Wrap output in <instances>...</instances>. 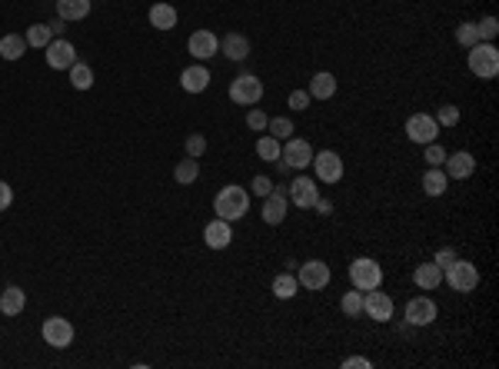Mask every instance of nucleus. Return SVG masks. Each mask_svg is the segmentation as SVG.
Listing matches in <instances>:
<instances>
[{
  "label": "nucleus",
  "instance_id": "nucleus-44",
  "mask_svg": "<svg viewBox=\"0 0 499 369\" xmlns=\"http://www.w3.org/2000/svg\"><path fill=\"white\" fill-rule=\"evenodd\" d=\"M11 203H13V186L0 180V213H4V210L11 207Z\"/></svg>",
  "mask_w": 499,
  "mask_h": 369
},
{
  "label": "nucleus",
  "instance_id": "nucleus-3",
  "mask_svg": "<svg viewBox=\"0 0 499 369\" xmlns=\"http://www.w3.org/2000/svg\"><path fill=\"white\" fill-rule=\"evenodd\" d=\"M466 67H469V74L479 76V80H493V76L499 74V50L493 44H483V40H479L476 47H469Z\"/></svg>",
  "mask_w": 499,
  "mask_h": 369
},
{
  "label": "nucleus",
  "instance_id": "nucleus-45",
  "mask_svg": "<svg viewBox=\"0 0 499 369\" xmlns=\"http://www.w3.org/2000/svg\"><path fill=\"white\" fill-rule=\"evenodd\" d=\"M373 366V359H366V356H347L343 359V369H369Z\"/></svg>",
  "mask_w": 499,
  "mask_h": 369
},
{
  "label": "nucleus",
  "instance_id": "nucleus-29",
  "mask_svg": "<svg viewBox=\"0 0 499 369\" xmlns=\"http://www.w3.org/2000/svg\"><path fill=\"white\" fill-rule=\"evenodd\" d=\"M196 176H200V163L194 160V157H186V160H180L176 163V170H174V180L180 186H190L196 180Z\"/></svg>",
  "mask_w": 499,
  "mask_h": 369
},
{
  "label": "nucleus",
  "instance_id": "nucleus-40",
  "mask_svg": "<svg viewBox=\"0 0 499 369\" xmlns=\"http://www.w3.org/2000/svg\"><path fill=\"white\" fill-rule=\"evenodd\" d=\"M286 107L293 110V113H300V110H306V107H310V93H306V90H293V93L286 97Z\"/></svg>",
  "mask_w": 499,
  "mask_h": 369
},
{
  "label": "nucleus",
  "instance_id": "nucleus-10",
  "mask_svg": "<svg viewBox=\"0 0 499 369\" xmlns=\"http://www.w3.org/2000/svg\"><path fill=\"white\" fill-rule=\"evenodd\" d=\"M439 123H436L433 113H413L410 120H406V137H410L413 143H420V147H426V143H433L436 137H439Z\"/></svg>",
  "mask_w": 499,
  "mask_h": 369
},
{
  "label": "nucleus",
  "instance_id": "nucleus-41",
  "mask_svg": "<svg viewBox=\"0 0 499 369\" xmlns=\"http://www.w3.org/2000/svg\"><path fill=\"white\" fill-rule=\"evenodd\" d=\"M267 123H270V117H267V113H263V110H250L247 113V127L250 130H267Z\"/></svg>",
  "mask_w": 499,
  "mask_h": 369
},
{
  "label": "nucleus",
  "instance_id": "nucleus-43",
  "mask_svg": "<svg viewBox=\"0 0 499 369\" xmlns=\"http://www.w3.org/2000/svg\"><path fill=\"white\" fill-rule=\"evenodd\" d=\"M453 260H456V250H453V246H443V250H436V256H433V263L439 266V270H446V266H449Z\"/></svg>",
  "mask_w": 499,
  "mask_h": 369
},
{
  "label": "nucleus",
  "instance_id": "nucleus-35",
  "mask_svg": "<svg viewBox=\"0 0 499 369\" xmlns=\"http://www.w3.org/2000/svg\"><path fill=\"white\" fill-rule=\"evenodd\" d=\"M340 310L347 316H363V293L359 290H349V293H343V300H340Z\"/></svg>",
  "mask_w": 499,
  "mask_h": 369
},
{
  "label": "nucleus",
  "instance_id": "nucleus-36",
  "mask_svg": "<svg viewBox=\"0 0 499 369\" xmlns=\"http://www.w3.org/2000/svg\"><path fill=\"white\" fill-rule=\"evenodd\" d=\"M476 33H479V40H483V44H493V40H496V33H499V21L493 17V13L483 17V21L476 23Z\"/></svg>",
  "mask_w": 499,
  "mask_h": 369
},
{
  "label": "nucleus",
  "instance_id": "nucleus-33",
  "mask_svg": "<svg viewBox=\"0 0 499 369\" xmlns=\"http://www.w3.org/2000/svg\"><path fill=\"white\" fill-rule=\"evenodd\" d=\"M267 130H270V137H276V140H290L296 133V127H293V120L290 117H270V123H267Z\"/></svg>",
  "mask_w": 499,
  "mask_h": 369
},
{
  "label": "nucleus",
  "instance_id": "nucleus-9",
  "mask_svg": "<svg viewBox=\"0 0 499 369\" xmlns=\"http://www.w3.org/2000/svg\"><path fill=\"white\" fill-rule=\"evenodd\" d=\"M40 336H44L47 346L67 349L70 343H74V323L64 319V316H47L44 326H40Z\"/></svg>",
  "mask_w": 499,
  "mask_h": 369
},
{
  "label": "nucleus",
  "instance_id": "nucleus-1",
  "mask_svg": "<svg viewBox=\"0 0 499 369\" xmlns=\"http://www.w3.org/2000/svg\"><path fill=\"white\" fill-rule=\"evenodd\" d=\"M247 210H250V190H243V186H237V183L220 186L217 200H213V213H217L220 220H227V223L243 220Z\"/></svg>",
  "mask_w": 499,
  "mask_h": 369
},
{
  "label": "nucleus",
  "instance_id": "nucleus-8",
  "mask_svg": "<svg viewBox=\"0 0 499 369\" xmlns=\"http://www.w3.org/2000/svg\"><path fill=\"white\" fill-rule=\"evenodd\" d=\"M313 174L320 183H340L343 180V157L337 150H320L313 153Z\"/></svg>",
  "mask_w": 499,
  "mask_h": 369
},
{
  "label": "nucleus",
  "instance_id": "nucleus-16",
  "mask_svg": "<svg viewBox=\"0 0 499 369\" xmlns=\"http://www.w3.org/2000/svg\"><path fill=\"white\" fill-rule=\"evenodd\" d=\"M436 303L430 300V296H413L410 303H406V313H403V319L410 326H430L436 319Z\"/></svg>",
  "mask_w": 499,
  "mask_h": 369
},
{
  "label": "nucleus",
  "instance_id": "nucleus-11",
  "mask_svg": "<svg viewBox=\"0 0 499 369\" xmlns=\"http://www.w3.org/2000/svg\"><path fill=\"white\" fill-rule=\"evenodd\" d=\"M280 160L286 163V170H306L313 163V147L306 140H300V137H290V140H283Z\"/></svg>",
  "mask_w": 499,
  "mask_h": 369
},
{
  "label": "nucleus",
  "instance_id": "nucleus-18",
  "mask_svg": "<svg viewBox=\"0 0 499 369\" xmlns=\"http://www.w3.org/2000/svg\"><path fill=\"white\" fill-rule=\"evenodd\" d=\"M203 243L210 250H227L230 243H233V227H230L227 220H210L203 227Z\"/></svg>",
  "mask_w": 499,
  "mask_h": 369
},
{
  "label": "nucleus",
  "instance_id": "nucleus-24",
  "mask_svg": "<svg viewBox=\"0 0 499 369\" xmlns=\"http://www.w3.org/2000/svg\"><path fill=\"white\" fill-rule=\"evenodd\" d=\"M147 17H150V27H157V30H174L176 27V7L174 4H153L150 7V13H147Z\"/></svg>",
  "mask_w": 499,
  "mask_h": 369
},
{
  "label": "nucleus",
  "instance_id": "nucleus-39",
  "mask_svg": "<svg viewBox=\"0 0 499 369\" xmlns=\"http://www.w3.org/2000/svg\"><path fill=\"white\" fill-rule=\"evenodd\" d=\"M423 160H426V166H443V160H446V150L439 147V143H426V153H423Z\"/></svg>",
  "mask_w": 499,
  "mask_h": 369
},
{
  "label": "nucleus",
  "instance_id": "nucleus-47",
  "mask_svg": "<svg viewBox=\"0 0 499 369\" xmlns=\"http://www.w3.org/2000/svg\"><path fill=\"white\" fill-rule=\"evenodd\" d=\"M50 33H54V37H64V33H67V21H60V17H57V21L50 23Z\"/></svg>",
  "mask_w": 499,
  "mask_h": 369
},
{
  "label": "nucleus",
  "instance_id": "nucleus-46",
  "mask_svg": "<svg viewBox=\"0 0 499 369\" xmlns=\"http://www.w3.org/2000/svg\"><path fill=\"white\" fill-rule=\"evenodd\" d=\"M313 210L320 213V217H330V213H333V203H330V200H323V196H316Z\"/></svg>",
  "mask_w": 499,
  "mask_h": 369
},
{
  "label": "nucleus",
  "instance_id": "nucleus-20",
  "mask_svg": "<svg viewBox=\"0 0 499 369\" xmlns=\"http://www.w3.org/2000/svg\"><path fill=\"white\" fill-rule=\"evenodd\" d=\"M306 93H310V100H330L337 93V76L330 74V70H316V74L310 76Z\"/></svg>",
  "mask_w": 499,
  "mask_h": 369
},
{
  "label": "nucleus",
  "instance_id": "nucleus-15",
  "mask_svg": "<svg viewBox=\"0 0 499 369\" xmlns=\"http://www.w3.org/2000/svg\"><path fill=\"white\" fill-rule=\"evenodd\" d=\"M443 170H446V176H449V180H469V176L476 174V157H473L469 150L446 153Z\"/></svg>",
  "mask_w": 499,
  "mask_h": 369
},
{
  "label": "nucleus",
  "instance_id": "nucleus-28",
  "mask_svg": "<svg viewBox=\"0 0 499 369\" xmlns=\"http://www.w3.org/2000/svg\"><path fill=\"white\" fill-rule=\"evenodd\" d=\"M273 296H276V300H293L296 296V290H300V283H296V276L290 270L286 273H280V276H276V280H273Z\"/></svg>",
  "mask_w": 499,
  "mask_h": 369
},
{
  "label": "nucleus",
  "instance_id": "nucleus-30",
  "mask_svg": "<svg viewBox=\"0 0 499 369\" xmlns=\"http://www.w3.org/2000/svg\"><path fill=\"white\" fill-rule=\"evenodd\" d=\"M70 87H74V90H90V87H94V70H90L87 64H80V60H77V64L70 67Z\"/></svg>",
  "mask_w": 499,
  "mask_h": 369
},
{
  "label": "nucleus",
  "instance_id": "nucleus-21",
  "mask_svg": "<svg viewBox=\"0 0 499 369\" xmlns=\"http://www.w3.org/2000/svg\"><path fill=\"white\" fill-rule=\"evenodd\" d=\"M220 54L227 57V60H233V64H240V60L250 57V40L243 33H227V37L220 40Z\"/></svg>",
  "mask_w": 499,
  "mask_h": 369
},
{
  "label": "nucleus",
  "instance_id": "nucleus-37",
  "mask_svg": "<svg viewBox=\"0 0 499 369\" xmlns=\"http://www.w3.org/2000/svg\"><path fill=\"white\" fill-rule=\"evenodd\" d=\"M436 123H439V127H456V123H459V107L443 103V107L436 110Z\"/></svg>",
  "mask_w": 499,
  "mask_h": 369
},
{
  "label": "nucleus",
  "instance_id": "nucleus-31",
  "mask_svg": "<svg viewBox=\"0 0 499 369\" xmlns=\"http://www.w3.org/2000/svg\"><path fill=\"white\" fill-rule=\"evenodd\" d=\"M50 40H54V33H50V23H33V27H27V47H37V50H44Z\"/></svg>",
  "mask_w": 499,
  "mask_h": 369
},
{
  "label": "nucleus",
  "instance_id": "nucleus-4",
  "mask_svg": "<svg viewBox=\"0 0 499 369\" xmlns=\"http://www.w3.org/2000/svg\"><path fill=\"white\" fill-rule=\"evenodd\" d=\"M443 283H449L453 293H473L479 286V266H473L469 260H459V256H456V260L443 270Z\"/></svg>",
  "mask_w": 499,
  "mask_h": 369
},
{
  "label": "nucleus",
  "instance_id": "nucleus-34",
  "mask_svg": "<svg viewBox=\"0 0 499 369\" xmlns=\"http://www.w3.org/2000/svg\"><path fill=\"white\" fill-rule=\"evenodd\" d=\"M456 44L459 47H476L479 44V33H476V23L473 21H466V23H459V27H456Z\"/></svg>",
  "mask_w": 499,
  "mask_h": 369
},
{
  "label": "nucleus",
  "instance_id": "nucleus-42",
  "mask_svg": "<svg viewBox=\"0 0 499 369\" xmlns=\"http://www.w3.org/2000/svg\"><path fill=\"white\" fill-rule=\"evenodd\" d=\"M273 190V183H270V176H253V183H250V193H257V196H267Z\"/></svg>",
  "mask_w": 499,
  "mask_h": 369
},
{
  "label": "nucleus",
  "instance_id": "nucleus-22",
  "mask_svg": "<svg viewBox=\"0 0 499 369\" xmlns=\"http://www.w3.org/2000/svg\"><path fill=\"white\" fill-rule=\"evenodd\" d=\"M94 11V0H57V17L60 21H84Z\"/></svg>",
  "mask_w": 499,
  "mask_h": 369
},
{
  "label": "nucleus",
  "instance_id": "nucleus-38",
  "mask_svg": "<svg viewBox=\"0 0 499 369\" xmlns=\"http://www.w3.org/2000/svg\"><path fill=\"white\" fill-rule=\"evenodd\" d=\"M203 153H206V137L203 133H190V137H186V157L200 160Z\"/></svg>",
  "mask_w": 499,
  "mask_h": 369
},
{
  "label": "nucleus",
  "instance_id": "nucleus-2",
  "mask_svg": "<svg viewBox=\"0 0 499 369\" xmlns=\"http://www.w3.org/2000/svg\"><path fill=\"white\" fill-rule=\"evenodd\" d=\"M349 283H353V290H359V293L380 290L383 266L373 260V256H357V260L349 263Z\"/></svg>",
  "mask_w": 499,
  "mask_h": 369
},
{
  "label": "nucleus",
  "instance_id": "nucleus-27",
  "mask_svg": "<svg viewBox=\"0 0 499 369\" xmlns=\"http://www.w3.org/2000/svg\"><path fill=\"white\" fill-rule=\"evenodd\" d=\"M446 186H449V176H446L443 166H430L423 174V193L426 196H443Z\"/></svg>",
  "mask_w": 499,
  "mask_h": 369
},
{
  "label": "nucleus",
  "instance_id": "nucleus-7",
  "mask_svg": "<svg viewBox=\"0 0 499 369\" xmlns=\"http://www.w3.org/2000/svg\"><path fill=\"white\" fill-rule=\"evenodd\" d=\"M290 213V196H286V186H273L270 193L263 196V210L260 217L267 227H280L283 220Z\"/></svg>",
  "mask_w": 499,
  "mask_h": 369
},
{
  "label": "nucleus",
  "instance_id": "nucleus-19",
  "mask_svg": "<svg viewBox=\"0 0 499 369\" xmlns=\"http://www.w3.org/2000/svg\"><path fill=\"white\" fill-rule=\"evenodd\" d=\"M180 87L186 93H203L210 87V70L203 64H194V67H184V74H180Z\"/></svg>",
  "mask_w": 499,
  "mask_h": 369
},
{
  "label": "nucleus",
  "instance_id": "nucleus-14",
  "mask_svg": "<svg viewBox=\"0 0 499 369\" xmlns=\"http://www.w3.org/2000/svg\"><path fill=\"white\" fill-rule=\"evenodd\" d=\"M286 196L293 200V207H300V210H313L316 196H320V186H316L313 176H296L293 183L286 186Z\"/></svg>",
  "mask_w": 499,
  "mask_h": 369
},
{
  "label": "nucleus",
  "instance_id": "nucleus-25",
  "mask_svg": "<svg viewBox=\"0 0 499 369\" xmlns=\"http://www.w3.org/2000/svg\"><path fill=\"white\" fill-rule=\"evenodd\" d=\"M23 306H27V293H23L21 286H7L0 293V313L4 316H21Z\"/></svg>",
  "mask_w": 499,
  "mask_h": 369
},
{
  "label": "nucleus",
  "instance_id": "nucleus-5",
  "mask_svg": "<svg viewBox=\"0 0 499 369\" xmlns=\"http://www.w3.org/2000/svg\"><path fill=\"white\" fill-rule=\"evenodd\" d=\"M230 100L240 103V107H257L263 100V80L253 74H240L233 84H230Z\"/></svg>",
  "mask_w": 499,
  "mask_h": 369
},
{
  "label": "nucleus",
  "instance_id": "nucleus-23",
  "mask_svg": "<svg viewBox=\"0 0 499 369\" xmlns=\"http://www.w3.org/2000/svg\"><path fill=\"white\" fill-rule=\"evenodd\" d=\"M413 283H416L420 290H436V286L443 283V270H439L433 260H430V263H420V266L413 270Z\"/></svg>",
  "mask_w": 499,
  "mask_h": 369
},
{
  "label": "nucleus",
  "instance_id": "nucleus-13",
  "mask_svg": "<svg viewBox=\"0 0 499 369\" xmlns=\"http://www.w3.org/2000/svg\"><path fill=\"white\" fill-rule=\"evenodd\" d=\"M44 50H47V67L50 70H70L77 64V47L67 37H54Z\"/></svg>",
  "mask_w": 499,
  "mask_h": 369
},
{
  "label": "nucleus",
  "instance_id": "nucleus-32",
  "mask_svg": "<svg viewBox=\"0 0 499 369\" xmlns=\"http://www.w3.org/2000/svg\"><path fill=\"white\" fill-rule=\"evenodd\" d=\"M280 150H283V143L276 140V137H260V140H257V157L267 163L280 160Z\"/></svg>",
  "mask_w": 499,
  "mask_h": 369
},
{
  "label": "nucleus",
  "instance_id": "nucleus-12",
  "mask_svg": "<svg viewBox=\"0 0 499 369\" xmlns=\"http://www.w3.org/2000/svg\"><path fill=\"white\" fill-rule=\"evenodd\" d=\"M393 296L390 293H380V290H369L363 293V316H369L373 323H390L393 319Z\"/></svg>",
  "mask_w": 499,
  "mask_h": 369
},
{
  "label": "nucleus",
  "instance_id": "nucleus-26",
  "mask_svg": "<svg viewBox=\"0 0 499 369\" xmlns=\"http://www.w3.org/2000/svg\"><path fill=\"white\" fill-rule=\"evenodd\" d=\"M27 54V37H21V33H4L0 37V57L4 60H21V57Z\"/></svg>",
  "mask_w": 499,
  "mask_h": 369
},
{
  "label": "nucleus",
  "instance_id": "nucleus-17",
  "mask_svg": "<svg viewBox=\"0 0 499 369\" xmlns=\"http://www.w3.org/2000/svg\"><path fill=\"white\" fill-rule=\"evenodd\" d=\"M186 50H190L196 60H210L213 54H220V37L213 30H194L190 40H186Z\"/></svg>",
  "mask_w": 499,
  "mask_h": 369
},
{
  "label": "nucleus",
  "instance_id": "nucleus-6",
  "mask_svg": "<svg viewBox=\"0 0 499 369\" xmlns=\"http://www.w3.org/2000/svg\"><path fill=\"white\" fill-rule=\"evenodd\" d=\"M333 280V270H330V263L323 260H306L296 266V283L303 286V290H326Z\"/></svg>",
  "mask_w": 499,
  "mask_h": 369
}]
</instances>
